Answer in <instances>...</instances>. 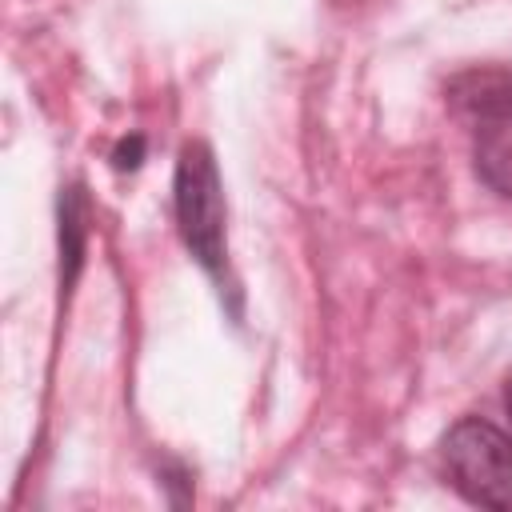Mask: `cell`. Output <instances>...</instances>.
I'll return each mask as SVG.
<instances>
[{"label": "cell", "mask_w": 512, "mask_h": 512, "mask_svg": "<svg viewBox=\"0 0 512 512\" xmlns=\"http://www.w3.org/2000/svg\"><path fill=\"white\" fill-rule=\"evenodd\" d=\"M504 408H508V416H512V376H508V388H504Z\"/></svg>", "instance_id": "obj_5"}, {"label": "cell", "mask_w": 512, "mask_h": 512, "mask_svg": "<svg viewBox=\"0 0 512 512\" xmlns=\"http://www.w3.org/2000/svg\"><path fill=\"white\" fill-rule=\"evenodd\" d=\"M172 204H176V228L184 248L196 256V264L216 280L228 284V244H224V184L216 156L204 140H188L176 160L172 180Z\"/></svg>", "instance_id": "obj_1"}, {"label": "cell", "mask_w": 512, "mask_h": 512, "mask_svg": "<svg viewBox=\"0 0 512 512\" xmlns=\"http://www.w3.org/2000/svg\"><path fill=\"white\" fill-rule=\"evenodd\" d=\"M140 148H144V140H140V136L120 140V148L112 152V164H116V168H136V164H140Z\"/></svg>", "instance_id": "obj_4"}, {"label": "cell", "mask_w": 512, "mask_h": 512, "mask_svg": "<svg viewBox=\"0 0 512 512\" xmlns=\"http://www.w3.org/2000/svg\"><path fill=\"white\" fill-rule=\"evenodd\" d=\"M448 484L480 508L512 512V436L480 416L456 420L440 440Z\"/></svg>", "instance_id": "obj_3"}, {"label": "cell", "mask_w": 512, "mask_h": 512, "mask_svg": "<svg viewBox=\"0 0 512 512\" xmlns=\"http://www.w3.org/2000/svg\"><path fill=\"white\" fill-rule=\"evenodd\" d=\"M452 104L468 124L472 168L504 200H512V72H468L452 84Z\"/></svg>", "instance_id": "obj_2"}]
</instances>
